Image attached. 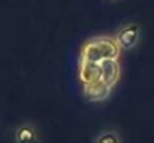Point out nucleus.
<instances>
[{
    "instance_id": "20e7f679",
    "label": "nucleus",
    "mask_w": 154,
    "mask_h": 143,
    "mask_svg": "<svg viewBox=\"0 0 154 143\" xmlns=\"http://www.w3.org/2000/svg\"><path fill=\"white\" fill-rule=\"evenodd\" d=\"M84 94L88 101H102L108 98L111 94V87L103 84L102 81H96L91 84H85L84 87Z\"/></svg>"
},
{
    "instance_id": "7ed1b4c3",
    "label": "nucleus",
    "mask_w": 154,
    "mask_h": 143,
    "mask_svg": "<svg viewBox=\"0 0 154 143\" xmlns=\"http://www.w3.org/2000/svg\"><path fill=\"white\" fill-rule=\"evenodd\" d=\"M99 64H100V81L112 88L120 78V66L117 60H103Z\"/></svg>"
},
{
    "instance_id": "39448f33",
    "label": "nucleus",
    "mask_w": 154,
    "mask_h": 143,
    "mask_svg": "<svg viewBox=\"0 0 154 143\" xmlns=\"http://www.w3.org/2000/svg\"><path fill=\"white\" fill-rule=\"evenodd\" d=\"M79 78L84 84H91V82L100 81V64L90 63V61H81Z\"/></svg>"
},
{
    "instance_id": "0eeeda50",
    "label": "nucleus",
    "mask_w": 154,
    "mask_h": 143,
    "mask_svg": "<svg viewBox=\"0 0 154 143\" xmlns=\"http://www.w3.org/2000/svg\"><path fill=\"white\" fill-rule=\"evenodd\" d=\"M96 143H120V137L114 131H103L97 136Z\"/></svg>"
},
{
    "instance_id": "423d86ee",
    "label": "nucleus",
    "mask_w": 154,
    "mask_h": 143,
    "mask_svg": "<svg viewBox=\"0 0 154 143\" xmlns=\"http://www.w3.org/2000/svg\"><path fill=\"white\" fill-rule=\"evenodd\" d=\"M17 143H35L36 142V131L32 125H21L15 133Z\"/></svg>"
},
{
    "instance_id": "f03ea898",
    "label": "nucleus",
    "mask_w": 154,
    "mask_h": 143,
    "mask_svg": "<svg viewBox=\"0 0 154 143\" xmlns=\"http://www.w3.org/2000/svg\"><path fill=\"white\" fill-rule=\"evenodd\" d=\"M141 37V28L138 24H126L124 27H121L115 36L117 43L123 49H132L136 46L138 40Z\"/></svg>"
},
{
    "instance_id": "f257e3e1",
    "label": "nucleus",
    "mask_w": 154,
    "mask_h": 143,
    "mask_svg": "<svg viewBox=\"0 0 154 143\" xmlns=\"http://www.w3.org/2000/svg\"><path fill=\"white\" fill-rule=\"evenodd\" d=\"M120 45L111 37H96L85 43L81 54V61L100 63L103 60H117Z\"/></svg>"
},
{
    "instance_id": "6e6552de",
    "label": "nucleus",
    "mask_w": 154,
    "mask_h": 143,
    "mask_svg": "<svg viewBox=\"0 0 154 143\" xmlns=\"http://www.w3.org/2000/svg\"><path fill=\"white\" fill-rule=\"evenodd\" d=\"M111 1H115V0H111Z\"/></svg>"
}]
</instances>
